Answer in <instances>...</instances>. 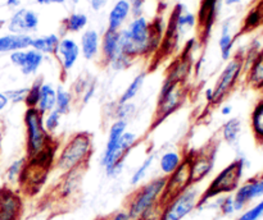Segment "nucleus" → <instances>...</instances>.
Returning a JSON list of instances; mask_svg holds the SVG:
<instances>
[{"label": "nucleus", "mask_w": 263, "mask_h": 220, "mask_svg": "<svg viewBox=\"0 0 263 220\" xmlns=\"http://www.w3.org/2000/svg\"><path fill=\"white\" fill-rule=\"evenodd\" d=\"M263 196V177L253 178L238 187L233 194L235 211H241L253 200Z\"/></svg>", "instance_id": "obj_11"}, {"label": "nucleus", "mask_w": 263, "mask_h": 220, "mask_svg": "<svg viewBox=\"0 0 263 220\" xmlns=\"http://www.w3.org/2000/svg\"><path fill=\"white\" fill-rule=\"evenodd\" d=\"M244 166H246V160H244V158H239L234 160L233 163L229 164L226 168H223L211 181L207 188L202 192L197 210H199L205 202L215 199V197L223 196V194H231L233 192H235L238 189L239 184H240Z\"/></svg>", "instance_id": "obj_4"}, {"label": "nucleus", "mask_w": 263, "mask_h": 220, "mask_svg": "<svg viewBox=\"0 0 263 220\" xmlns=\"http://www.w3.org/2000/svg\"><path fill=\"white\" fill-rule=\"evenodd\" d=\"M105 0H91V7L94 10H99L100 8H103Z\"/></svg>", "instance_id": "obj_43"}, {"label": "nucleus", "mask_w": 263, "mask_h": 220, "mask_svg": "<svg viewBox=\"0 0 263 220\" xmlns=\"http://www.w3.org/2000/svg\"><path fill=\"white\" fill-rule=\"evenodd\" d=\"M254 12H256L257 15H258L259 22H263V0H261V3L258 4V7L254 9Z\"/></svg>", "instance_id": "obj_44"}, {"label": "nucleus", "mask_w": 263, "mask_h": 220, "mask_svg": "<svg viewBox=\"0 0 263 220\" xmlns=\"http://www.w3.org/2000/svg\"><path fill=\"white\" fill-rule=\"evenodd\" d=\"M27 92L28 87H20V89L7 90V91H4V94L9 102H12V104H21V102H25L26 97H27Z\"/></svg>", "instance_id": "obj_38"}, {"label": "nucleus", "mask_w": 263, "mask_h": 220, "mask_svg": "<svg viewBox=\"0 0 263 220\" xmlns=\"http://www.w3.org/2000/svg\"><path fill=\"white\" fill-rule=\"evenodd\" d=\"M185 155H181L179 151L168 150L164 151L159 158V170H161L162 175L168 177L179 168L184 161Z\"/></svg>", "instance_id": "obj_20"}, {"label": "nucleus", "mask_w": 263, "mask_h": 220, "mask_svg": "<svg viewBox=\"0 0 263 220\" xmlns=\"http://www.w3.org/2000/svg\"><path fill=\"white\" fill-rule=\"evenodd\" d=\"M39 25V17L35 12L28 9H20L12 15L9 23H8V30L10 33L15 35H28V32L35 31Z\"/></svg>", "instance_id": "obj_12"}, {"label": "nucleus", "mask_w": 263, "mask_h": 220, "mask_svg": "<svg viewBox=\"0 0 263 220\" xmlns=\"http://www.w3.org/2000/svg\"><path fill=\"white\" fill-rule=\"evenodd\" d=\"M218 45H220L221 56H222L223 60H228L231 55V50H233V45H234V38L230 33L229 23H226V25L222 27V33H221Z\"/></svg>", "instance_id": "obj_30"}, {"label": "nucleus", "mask_w": 263, "mask_h": 220, "mask_svg": "<svg viewBox=\"0 0 263 220\" xmlns=\"http://www.w3.org/2000/svg\"><path fill=\"white\" fill-rule=\"evenodd\" d=\"M21 0H7V4L9 5V7H15V5L20 4Z\"/></svg>", "instance_id": "obj_48"}, {"label": "nucleus", "mask_w": 263, "mask_h": 220, "mask_svg": "<svg viewBox=\"0 0 263 220\" xmlns=\"http://www.w3.org/2000/svg\"><path fill=\"white\" fill-rule=\"evenodd\" d=\"M263 216V201L257 204L256 206L251 207L249 210L244 211L236 220H259Z\"/></svg>", "instance_id": "obj_39"}, {"label": "nucleus", "mask_w": 263, "mask_h": 220, "mask_svg": "<svg viewBox=\"0 0 263 220\" xmlns=\"http://www.w3.org/2000/svg\"><path fill=\"white\" fill-rule=\"evenodd\" d=\"M216 155H217V145L215 142L210 143L207 147L198 152L187 155L190 164V178L192 184H199L211 175L215 169Z\"/></svg>", "instance_id": "obj_8"}, {"label": "nucleus", "mask_w": 263, "mask_h": 220, "mask_svg": "<svg viewBox=\"0 0 263 220\" xmlns=\"http://www.w3.org/2000/svg\"><path fill=\"white\" fill-rule=\"evenodd\" d=\"M241 71H243V59L234 58L226 64V67L222 69L217 81H216L215 87L212 89L213 96L211 105H218L226 99V96L235 87Z\"/></svg>", "instance_id": "obj_7"}, {"label": "nucleus", "mask_w": 263, "mask_h": 220, "mask_svg": "<svg viewBox=\"0 0 263 220\" xmlns=\"http://www.w3.org/2000/svg\"><path fill=\"white\" fill-rule=\"evenodd\" d=\"M240 0H225V3L228 5H233V4H236V3H239Z\"/></svg>", "instance_id": "obj_50"}, {"label": "nucleus", "mask_w": 263, "mask_h": 220, "mask_svg": "<svg viewBox=\"0 0 263 220\" xmlns=\"http://www.w3.org/2000/svg\"><path fill=\"white\" fill-rule=\"evenodd\" d=\"M86 168L87 166H82V168L73 169V170H69L63 174L61 184H58V191H57L58 199L67 200L76 193L79 187L81 186L82 177H84V171L86 170Z\"/></svg>", "instance_id": "obj_15"}, {"label": "nucleus", "mask_w": 263, "mask_h": 220, "mask_svg": "<svg viewBox=\"0 0 263 220\" xmlns=\"http://www.w3.org/2000/svg\"><path fill=\"white\" fill-rule=\"evenodd\" d=\"M136 106L133 101L131 102H125V104H118L115 107V117L116 119H122L128 122L130 118H133V115L135 114Z\"/></svg>", "instance_id": "obj_37"}, {"label": "nucleus", "mask_w": 263, "mask_h": 220, "mask_svg": "<svg viewBox=\"0 0 263 220\" xmlns=\"http://www.w3.org/2000/svg\"><path fill=\"white\" fill-rule=\"evenodd\" d=\"M55 97H57V90L51 83L44 82L40 90V96H39L37 105L36 109L41 113V114H46V113L51 112L55 109Z\"/></svg>", "instance_id": "obj_21"}, {"label": "nucleus", "mask_w": 263, "mask_h": 220, "mask_svg": "<svg viewBox=\"0 0 263 220\" xmlns=\"http://www.w3.org/2000/svg\"><path fill=\"white\" fill-rule=\"evenodd\" d=\"M26 128V158L33 159L51 147H58L53 135L45 129L44 114L36 107H27L23 115Z\"/></svg>", "instance_id": "obj_2"}, {"label": "nucleus", "mask_w": 263, "mask_h": 220, "mask_svg": "<svg viewBox=\"0 0 263 220\" xmlns=\"http://www.w3.org/2000/svg\"><path fill=\"white\" fill-rule=\"evenodd\" d=\"M95 90H97L95 89V82H89V84L85 87L84 92H82L81 95V101L84 102V104H87V102L92 99V96L95 95Z\"/></svg>", "instance_id": "obj_40"}, {"label": "nucleus", "mask_w": 263, "mask_h": 220, "mask_svg": "<svg viewBox=\"0 0 263 220\" xmlns=\"http://www.w3.org/2000/svg\"><path fill=\"white\" fill-rule=\"evenodd\" d=\"M39 4H63L66 0H36Z\"/></svg>", "instance_id": "obj_46"}, {"label": "nucleus", "mask_w": 263, "mask_h": 220, "mask_svg": "<svg viewBox=\"0 0 263 220\" xmlns=\"http://www.w3.org/2000/svg\"><path fill=\"white\" fill-rule=\"evenodd\" d=\"M202 189L199 184H192L185 191L168 200L164 205L163 215L161 220H184L194 210L198 209Z\"/></svg>", "instance_id": "obj_6"}, {"label": "nucleus", "mask_w": 263, "mask_h": 220, "mask_svg": "<svg viewBox=\"0 0 263 220\" xmlns=\"http://www.w3.org/2000/svg\"><path fill=\"white\" fill-rule=\"evenodd\" d=\"M213 200L216 201V207L220 210L223 216H230L234 212H236L235 206H234L233 194H223V196L215 197Z\"/></svg>", "instance_id": "obj_34"}, {"label": "nucleus", "mask_w": 263, "mask_h": 220, "mask_svg": "<svg viewBox=\"0 0 263 220\" xmlns=\"http://www.w3.org/2000/svg\"><path fill=\"white\" fill-rule=\"evenodd\" d=\"M26 165H27V158H26V156L13 160L12 163L8 165L7 170H5V186L18 189V186H20V182L21 179H22Z\"/></svg>", "instance_id": "obj_19"}, {"label": "nucleus", "mask_w": 263, "mask_h": 220, "mask_svg": "<svg viewBox=\"0 0 263 220\" xmlns=\"http://www.w3.org/2000/svg\"><path fill=\"white\" fill-rule=\"evenodd\" d=\"M252 129L258 141H263V100L256 105L252 113Z\"/></svg>", "instance_id": "obj_31"}, {"label": "nucleus", "mask_w": 263, "mask_h": 220, "mask_svg": "<svg viewBox=\"0 0 263 220\" xmlns=\"http://www.w3.org/2000/svg\"><path fill=\"white\" fill-rule=\"evenodd\" d=\"M61 119L62 115L55 109L44 114V125H45V129L50 135H54L57 132V129L59 128V125H61Z\"/></svg>", "instance_id": "obj_36"}, {"label": "nucleus", "mask_w": 263, "mask_h": 220, "mask_svg": "<svg viewBox=\"0 0 263 220\" xmlns=\"http://www.w3.org/2000/svg\"><path fill=\"white\" fill-rule=\"evenodd\" d=\"M32 40L30 35H4L0 37V53H14L31 48Z\"/></svg>", "instance_id": "obj_16"}, {"label": "nucleus", "mask_w": 263, "mask_h": 220, "mask_svg": "<svg viewBox=\"0 0 263 220\" xmlns=\"http://www.w3.org/2000/svg\"><path fill=\"white\" fill-rule=\"evenodd\" d=\"M108 220H131V219L130 216H128L126 210H121V211H117L116 214H113L112 216L108 217Z\"/></svg>", "instance_id": "obj_41"}, {"label": "nucleus", "mask_w": 263, "mask_h": 220, "mask_svg": "<svg viewBox=\"0 0 263 220\" xmlns=\"http://www.w3.org/2000/svg\"><path fill=\"white\" fill-rule=\"evenodd\" d=\"M144 82H145V73H139L134 77L133 81L128 83V86L126 87L125 91L121 94L120 99H118V104H125V102H131L136 96L139 95V92L141 91L144 86Z\"/></svg>", "instance_id": "obj_26"}, {"label": "nucleus", "mask_w": 263, "mask_h": 220, "mask_svg": "<svg viewBox=\"0 0 263 220\" xmlns=\"http://www.w3.org/2000/svg\"><path fill=\"white\" fill-rule=\"evenodd\" d=\"M131 10V5L127 0H118L112 8L108 18V30L110 31H120L122 27L123 22L127 18L128 13Z\"/></svg>", "instance_id": "obj_18"}, {"label": "nucleus", "mask_w": 263, "mask_h": 220, "mask_svg": "<svg viewBox=\"0 0 263 220\" xmlns=\"http://www.w3.org/2000/svg\"><path fill=\"white\" fill-rule=\"evenodd\" d=\"M8 104H9V101H8L5 94L3 91H0V113H2L3 110L8 106Z\"/></svg>", "instance_id": "obj_42"}, {"label": "nucleus", "mask_w": 263, "mask_h": 220, "mask_svg": "<svg viewBox=\"0 0 263 220\" xmlns=\"http://www.w3.org/2000/svg\"><path fill=\"white\" fill-rule=\"evenodd\" d=\"M102 53L104 61L110 64L121 53L120 50V31L108 30L102 41Z\"/></svg>", "instance_id": "obj_17"}, {"label": "nucleus", "mask_w": 263, "mask_h": 220, "mask_svg": "<svg viewBox=\"0 0 263 220\" xmlns=\"http://www.w3.org/2000/svg\"><path fill=\"white\" fill-rule=\"evenodd\" d=\"M204 96H205V100H207L208 104H211V101H212V96H213V91L212 89H207L204 91Z\"/></svg>", "instance_id": "obj_47"}, {"label": "nucleus", "mask_w": 263, "mask_h": 220, "mask_svg": "<svg viewBox=\"0 0 263 220\" xmlns=\"http://www.w3.org/2000/svg\"><path fill=\"white\" fill-rule=\"evenodd\" d=\"M127 125L128 122L122 119H116L115 122L110 124L109 130H108V138L107 142H105L104 151H103L102 159H100V165L102 166H104V164L107 163L110 159V156L113 155L115 150L117 148L121 137H122L123 133L127 130Z\"/></svg>", "instance_id": "obj_14"}, {"label": "nucleus", "mask_w": 263, "mask_h": 220, "mask_svg": "<svg viewBox=\"0 0 263 220\" xmlns=\"http://www.w3.org/2000/svg\"><path fill=\"white\" fill-rule=\"evenodd\" d=\"M166 177L161 175L151 179L146 183L138 187L126 202V211L131 220H140V217L151 207L162 201L164 188H166Z\"/></svg>", "instance_id": "obj_3"}, {"label": "nucleus", "mask_w": 263, "mask_h": 220, "mask_svg": "<svg viewBox=\"0 0 263 220\" xmlns=\"http://www.w3.org/2000/svg\"><path fill=\"white\" fill-rule=\"evenodd\" d=\"M99 51V35L97 31L87 30L81 36V54L86 60H91Z\"/></svg>", "instance_id": "obj_22"}, {"label": "nucleus", "mask_w": 263, "mask_h": 220, "mask_svg": "<svg viewBox=\"0 0 263 220\" xmlns=\"http://www.w3.org/2000/svg\"><path fill=\"white\" fill-rule=\"evenodd\" d=\"M44 61V55L39 51L30 49V50H26L25 53V60H23L22 67H21V72H22L25 76H32L36 72L39 71V68L41 67Z\"/></svg>", "instance_id": "obj_24"}, {"label": "nucleus", "mask_w": 263, "mask_h": 220, "mask_svg": "<svg viewBox=\"0 0 263 220\" xmlns=\"http://www.w3.org/2000/svg\"><path fill=\"white\" fill-rule=\"evenodd\" d=\"M55 55L58 56V60L61 63L62 69L64 73H68L76 64L77 59L80 56V46L77 45L73 38H63L59 41L58 49L55 51Z\"/></svg>", "instance_id": "obj_13"}, {"label": "nucleus", "mask_w": 263, "mask_h": 220, "mask_svg": "<svg viewBox=\"0 0 263 220\" xmlns=\"http://www.w3.org/2000/svg\"><path fill=\"white\" fill-rule=\"evenodd\" d=\"M59 37L54 33L46 36H41V37H36L32 40V45L31 49L39 51L44 55V54H55L57 49L59 45Z\"/></svg>", "instance_id": "obj_23"}, {"label": "nucleus", "mask_w": 263, "mask_h": 220, "mask_svg": "<svg viewBox=\"0 0 263 220\" xmlns=\"http://www.w3.org/2000/svg\"><path fill=\"white\" fill-rule=\"evenodd\" d=\"M166 188H164L163 197H162V201L166 204L168 200L174 199L175 196H177L179 193H181L182 191L187 188V187L192 186V178H190V164H189V158L187 155H185L184 161H182L181 165L171 174V175L166 177Z\"/></svg>", "instance_id": "obj_10"}, {"label": "nucleus", "mask_w": 263, "mask_h": 220, "mask_svg": "<svg viewBox=\"0 0 263 220\" xmlns=\"http://www.w3.org/2000/svg\"><path fill=\"white\" fill-rule=\"evenodd\" d=\"M156 159H157V152L148 153V156L141 161L140 165L135 169V171H134L133 175H131L130 178L131 186H140V184L143 183V181L145 179V177L148 175L151 168L153 166Z\"/></svg>", "instance_id": "obj_27"}, {"label": "nucleus", "mask_w": 263, "mask_h": 220, "mask_svg": "<svg viewBox=\"0 0 263 220\" xmlns=\"http://www.w3.org/2000/svg\"><path fill=\"white\" fill-rule=\"evenodd\" d=\"M99 220H108V217H105V219H99Z\"/></svg>", "instance_id": "obj_52"}, {"label": "nucleus", "mask_w": 263, "mask_h": 220, "mask_svg": "<svg viewBox=\"0 0 263 220\" xmlns=\"http://www.w3.org/2000/svg\"><path fill=\"white\" fill-rule=\"evenodd\" d=\"M186 97L187 89L184 83H174L168 79H164L157 99L154 127L161 124L170 115L177 112L184 105Z\"/></svg>", "instance_id": "obj_5"}, {"label": "nucleus", "mask_w": 263, "mask_h": 220, "mask_svg": "<svg viewBox=\"0 0 263 220\" xmlns=\"http://www.w3.org/2000/svg\"><path fill=\"white\" fill-rule=\"evenodd\" d=\"M64 25L69 32H79L87 25V17L84 13H73L64 20Z\"/></svg>", "instance_id": "obj_33"}, {"label": "nucleus", "mask_w": 263, "mask_h": 220, "mask_svg": "<svg viewBox=\"0 0 263 220\" xmlns=\"http://www.w3.org/2000/svg\"><path fill=\"white\" fill-rule=\"evenodd\" d=\"M25 204L17 188L0 187V220H22Z\"/></svg>", "instance_id": "obj_9"}, {"label": "nucleus", "mask_w": 263, "mask_h": 220, "mask_svg": "<svg viewBox=\"0 0 263 220\" xmlns=\"http://www.w3.org/2000/svg\"><path fill=\"white\" fill-rule=\"evenodd\" d=\"M43 79L37 78L32 82L30 87H28L27 97L25 100V104L27 107H36L39 101V96H40V90L41 86H43Z\"/></svg>", "instance_id": "obj_35"}, {"label": "nucleus", "mask_w": 263, "mask_h": 220, "mask_svg": "<svg viewBox=\"0 0 263 220\" xmlns=\"http://www.w3.org/2000/svg\"><path fill=\"white\" fill-rule=\"evenodd\" d=\"M3 130H4V128H3V123L0 122V148H2V140H3Z\"/></svg>", "instance_id": "obj_49"}, {"label": "nucleus", "mask_w": 263, "mask_h": 220, "mask_svg": "<svg viewBox=\"0 0 263 220\" xmlns=\"http://www.w3.org/2000/svg\"><path fill=\"white\" fill-rule=\"evenodd\" d=\"M92 153V137L87 132H79L67 140L55 158L54 165L62 174L87 166Z\"/></svg>", "instance_id": "obj_1"}, {"label": "nucleus", "mask_w": 263, "mask_h": 220, "mask_svg": "<svg viewBox=\"0 0 263 220\" xmlns=\"http://www.w3.org/2000/svg\"><path fill=\"white\" fill-rule=\"evenodd\" d=\"M216 2H217V0H203L202 3V8H200L199 13V20L203 26H205L207 30L211 28L213 18H215Z\"/></svg>", "instance_id": "obj_32"}, {"label": "nucleus", "mask_w": 263, "mask_h": 220, "mask_svg": "<svg viewBox=\"0 0 263 220\" xmlns=\"http://www.w3.org/2000/svg\"><path fill=\"white\" fill-rule=\"evenodd\" d=\"M248 82L253 89H263V54L254 60L251 71H249Z\"/></svg>", "instance_id": "obj_29"}, {"label": "nucleus", "mask_w": 263, "mask_h": 220, "mask_svg": "<svg viewBox=\"0 0 263 220\" xmlns=\"http://www.w3.org/2000/svg\"><path fill=\"white\" fill-rule=\"evenodd\" d=\"M55 97V110L61 115H66L71 112L72 104H73V92L64 89L63 86L57 87Z\"/></svg>", "instance_id": "obj_28"}, {"label": "nucleus", "mask_w": 263, "mask_h": 220, "mask_svg": "<svg viewBox=\"0 0 263 220\" xmlns=\"http://www.w3.org/2000/svg\"><path fill=\"white\" fill-rule=\"evenodd\" d=\"M262 217H263V216H262Z\"/></svg>", "instance_id": "obj_54"}, {"label": "nucleus", "mask_w": 263, "mask_h": 220, "mask_svg": "<svg viewBox=\"0 0 263 220\" xmlns=\"http://www.w3.org/2000/svg\"><path fill=\"white\" fill-rule=\"evenodd\" d=\"M240 132L241 122L239 118H231V119H229L228 122H225V124L222 125V129H221L222 140L230 146H235L238 143Z\"/></svg>", "instance_id": "obj_25"}, {"label": "nucleus", "mask_w": 263, "mask_h": 220, "mask_svg": "<svg viewBox=\"0 0 263 220\" xmlns=\"http://www.w3.org/2000/svg\"><path fill=\"white\" fill-rule=\"evenodd\" d=\"M23 220H32V219H23Z\"/></svg>", "instance_id": "obj_53"}, {"label": "nucleus", "mask_w": 263, "mask_h": 220, "mask_svg": "<svg viewBox=\"0 0 263 220\" xmlns=\"http://www.w3.org/2000/svg\"><path fill=\"white\" fill-rule=\"evenodd\" d=\"M72 2H73V3H77V2H79V0H72Z\"/></svg>", "instance_id": "obj_51"}, {"label": "nucleus", "mask_w": 263, "mask_h": 220, "mask_svg": "<svg viewBox=\"0 0 263 220\" xmlns=\"http://www.w3.org/2000/svg\"><path fill=\"white\" fill-rule=\"evenodd\" d=\"M231 112H233V106H231V105L226 104V105H223L222 107H221V114L225 115V117L230 115Z\"/></svg>", "instance_id": "obj_45"}]
</instances>
